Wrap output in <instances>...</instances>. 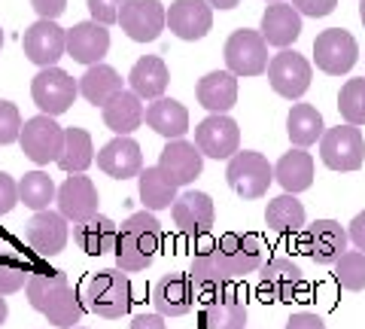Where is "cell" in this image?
Returning a JSON list of instances; mask_svg holds the SVG:
<instances>
[{
  "label": "cell",
  "mask_w": 365,
  "mask_h": 329,
  "mask_svg": "<svg viewBox=\"0 0 365 329\" xmlns=\"http://www.w3.org/2000/svg\"><path fill=\"white\" fill-rule=\"evenodd\" d=\"M292 6L299 9V16L323 19V16H329V13H335L338 0H292Z\"/></svg>",
  "instance_id": "obj_44"
},
{
  "label": "cell",
  "mask_w": 365,
  "mask_h": 329,
  "mask_svg": "<svg viewBox=\"0 0 365 329\" xmlns=\"http://www.w3.org/2000/svg\"><path fill=\"white\" fill-rule=\"evenodd\" d=\"M265 223L271 226L274 232H283V235H292L304 226V204L295 198V196H277L274 201H268L265 208Z\"/></svg>",
  "instance_id": "obj_37"
},
{
  "label": "cell",
  "mask_w": 365,
  "mask_h": 329,
  "mask_svg": "<svg viewBox=\"0 0 365 329\" xmlns=\"http://www.w3.org/2000/svg\"><path fill=\"white\" fill-rule=\"evenodd\" d=\"M287 134L299 150L323 141V134H326L323 113H319L314 104H292L289 116H287Z\"/></svg>",
  "instance_id": "obj_33"
},
{
  "label": "cell",
  "mask_w": 365,
  "mask_h": 329,
  "mask_svg": "<svg viewBox=\"0 0 365 329\" xmlns=\"http://www.w3.org/2000/svg\"><path fill=\"white\" fill-rule=\"evenodd\" d=\"M25 296L34 311H40L46 320L61 329H76L79 317H83V302L73 293L64 271H31Z\"/></svg>",
  "instance_id": "obj_2"
},
{
  "label": "cell",
  "mask_w": 365,
  "mask_h": 329,
  "mask_svg": "<svg viewBox=\"0 0 365 329\" xmlns=\"http://www.w3.org/2000/svg\"><path fill=\"white\" fill-rule=\"evenodd\" d=\"M98 186L91 183V177H83V174H71L58 186V213L73 223V226H83L88 223L91 217H98Z\"/></svg>",
  "instance_id": "obj_15"
},
{
  "label": "cell",
  "mask_w": 365,
  "mask_h": 329,
  "mask_svg": "<svg viewBox=\"0 0 365 329\" xmlns=\"http://www.w3.org/2000/svg\"><path fill=\"white\" fill-rule=\"evenodd\" d=\"M347 238H350L353 244H356V250H362V253H365V211L353 217L350 229H347Z\"/></svg>",
  "instance_id": "obj_48"
},
{
  "label": "cell",
  "mask_w": 365,
  "mask_h": 329,
  "mask_svg": "<svg viewBox=\"0 0 365 329\" xmlns=\"http://www.w3.org/2000/svg\"><path fill=\"white\" fill-rule=\"evenodd\" d=\"M210 6H216V9H235L241 0H207Z\"/></svg>",
  "instance_id": "obj_50"
},
{
  "label": "cell",
  "mask_w": 365,
  "mask_h": 329,
  "mask_svg": "<svg viewBox=\"0 0 365 329\" xmlns=\"http://www.w3.org/2000/svg\"><path fill=\"white\" fill-rule=\"evenodd\" d=\"M347 229H341V223L335 220H317L304 229L302 235V253L311 256L317 265H335L341 256L347 253Z\"/></svg>",
  "instance_id": "obj_13"
},
{
  "label": "cell",
  "mask_w": 365,
  "mask_h": 329,
  "mask_svg": "<svg viewBox=\"0 0 365 329\" xmlns=\"http://www.w3.org/2000/svg\"><path fill=\"white\" fill-rule=\"evenodd\" d=\"M6 314H9V308H6V299H4V296H0V326H4V323H6Z\"/></svg>",
  "instance_id": "obj_51"
},
{
  "label": "cell",
  "mask_w": 365,
  "mask_h": 329,
  "mask_svg": "<svg viewBox=\"0 0 365 329\" xmlns=\"http://www.w3.org/2000/svg\"><path fill=\"white\" fill-rule=\"evenodd\" d=\"M21 153H25L34 165H49L58 162L64 153V128L52 116H34L21 126Z\"/></svg>",
  "instance_id": "obj_8"
},
{
  "label": "cell",
  "mask_w": 365,
  "mask_h": 329,
  "mask_svg": "<svg viewBox=\"0 0 365 329\" xmlns=\"http://www.w3.org/2000/svg\"><path fill=\"white\" fill-rule=\"evenodd\" d=\"M98 168L116 180H128L143 171V156L140 146L131 138H113L104 150L98 153Z\"/></svg>",
  "instance_id": "obj_26"
},
{
  "label": "cell",
  "mask_w": 365,
  "mask_h": 329,
  "mask_svg": "<svg viewBox=\"0 0 365 329\" xmlns=\"http://www.w3.org/2000/svg\"><path fill=\"white\" fill-rule=\"evenodd\" d=\"M225 64L235 76H259L268 71V43L259 31L241 28L225 40Z\"/></svg>",
  "instance_id": "obj_11"
},
{
  "label": "cell",
  "mask_w": 365,
  "mask_h": 329,
  "mask_svg": "<svg viewBox=\"0 0 365 329\" xmlns=\"http://www.w3.org/2000/svg\"><path fill=\"white\" fill-rule=\"evenodd\" d=\"M259 34L268 46H277V49H287L289 43H295L302 37V16L292 4H271L265 13H262V25Z\"/></svg>",
  "instance_id": "obj_22"
},
{
  "label": "cell",
  "mask_w": 365,
  "mask_h": 329,
  "mask_svg": "<svg viewBox=\"0 0 365 329\" xmlns=\"http://www.w3.org/2000/svg\"><path fill=\"white\" fill-rule=\"evenodd\" d=\"M83 302L88 311L107 320H119L131 308V283L119 268H104L88 275L83 283Z\"/></svg>",
  "instance_id": "obj_4"
},
{
  "label": "cell",
  "mask_w": 365,
  "mask_h": 329,
  "mask_svg": "<svg viewBox=\"0 0 365 329\" xmlns=\"http://www.w3.org/2000/svg\"><path fill=\"white\" fill-rule=\"evenodd\" d=\"M131 329H168V326H165V317L162 314H140L131 323Z\"/></svg>",
  "instance_id": "obj_49"
},
{
  "label": "cell",
  "mask_w": 365,
  "mask_h": 329,
  "mask_svg": "<svg viewBox=\"0 0 365 329\" xmlns=\"http://www.w3.org/2000/svg\"><path fill=\"white\" fill-rule=\"evenodd\" d=\"M146 126L168 141H182L189 131V110L174 98H158L146 107Z\"/></svg>",
  "instance_id": "obj_30"
},
{
  "label": "cell",
  "mask_w": 365,
  "mask_h": 329,
  "mask_svg": "<svg viewBox=\"0 0 365 329\" xmlns=\"http://www.w3.org/2000/svg\"><path fill=\"white\" fill-rule=\"evenodd\" d=\"M195 146L201 150V156L232 158L235 153H241V128L225 113L222 116H207L195 128Z\"/></svg>",
  "instance_id": "obj_16"
},
{
  "label": "cell",
  "mask_w": 365,
  "mask_h": 329,
  "mask_svg": "<svg viewBox=\"0 0 365 329\" xmlns=\"http://www.w3.org/2000/svg\"><path fill=\"white\" fill-rule=\"evenodd\" d=\"M359 19H362V25H365V0H359Z\"/></svg>",
  "instance_id": "obj_52"
},
{
  "label": "cell",
  "mask_w": 365,
  "mask_h": 329,
  "mask_svg": "<svg viewBox=\"0 0 365 329\" xmlns=\"http://www.w3.org/2000/svg\"><path fill=\"white\" fill-rule=\"evenodd\" d=\"M335 280L350 293L365 290V253L362 250H347L335 263Z\"/></svg>",
  "instance_id": "obj_40"
},
{
  "label": "cell",
  "mask_w": 365,
  "mask_h": 329,
  "mask_svg": "<svg viewBox=\"0 0 365 329\" xmlns=\"http://www.w3.org/2000/svg\"><path fill=\"white\" fill-rule=\"evenodd\" d=\"M225 180L241 198H262L274 183V168L262 153L256 150H241L228 158Z\"/></svg>",
  "instance_id": "obj_5"
},
{
  "label": "cell",
  "mask_w": 365,
  "mask_h": 329,
  "mask_svg": "<svg viewBox=\"0 0 365 329\" xmlns=\"http://www.w3.org/2000/svg\"><path fill=\"white\" fill-rule=\"evenodd\" d=\"M338 113L344 126H365V76L347 79L338 92Z\"/></svg>",
  "instance_id": "obj_39"
},
{
  "label": "cell",
  "mask_w": 365,
  "mask_h": 329,
  "mask_svg": "<svg viewBox=\"0 0 365 329\" xmlns=\"http://www.w3.org/2000/svg\"><path fill=\"white\" fill-rule=\"evenodd\" d=\"M128 83H131V92L137 98H150V101H158L165 95V88L170 83V74H168V64L158 59V55H143L137 59L131 74H128Z\"/></svg>",
  "instance_id": "obj_28"
},
{
  "label": "cell",
  "mask_w": 365,
  "mask_h": 329,
  "mask_svg": "<svg viewBox=\"0 0 365 329\" xmlns=\"http://www.w3.org/2000/svg\"><path fill=\"white\" fill-rule=\"evenodd\" d=\"M76 329H83V326H76Z\"/></svg>",
  "instance_id": "obj_54"
},
{
  "label": "cell",
  "mask_w": 365,
  "mask_h": 329,
  "mask_svg": "<svg viewBox=\"0 0 365 329\" xmlns=\"http://www.w3.org/2000/svg\"><path fill=\"white\" fill-rule=\"evenodd\" d=\"M311 76H314L311 61L295 49H283L268 61V83L274 92L287 101H299L311 88Z\"/></svg>",
  "instance_id": "obj_10"
},
{
  "label": "cell",
  "mask_w": 365,
  "mask_h": 329,
  "mask_svg": "<svg viewBox=\"0 0 365 329\" xmlns=\"http://www.w3.org/2000/svg\"><path fill=\"white\" fill-rule=\"evenodd\" d=\"M287 329H326L323 317L311 314V311H302V314H292L287 320Z\"/></svg>",
  "instance_id": "obj_47"
},
{
  "label": "cell",
  "mask_w": 365,
  "mask_h": 329,
  "mask_svg": "<svg viewBox=\"0 0 365 329\" xmlns=\"http://www.w3.org/2000/svg\"><path fill=\"white\" fill-rule=\"evenodd\" d=\"M274 180L287 189V196H299V192L311 189V183H314V158H311V153L299 150V146L289 150V153H283L280 162L274 165Z\"/></svg>",
  "instance_id": "obj_31"
},
{
  "label": "cell",
  "mask_w": 365,
  "mask_h": 329,
  "mask_svg": "<svg viewBox=\"0 0 365 329\" xmlns=\"http://www.w3.org/2000/svg\"><path fill=\"white\" fill-rule=\"evenodd\" d=\"M116 238H119V229L110 217H91L88 223H83L76 229V244L83 247L88 256L110 253L113 247H116Z\"/></svg>",
  "instance_id": "obj_35"
},
{
  "label": "cell",
  "mask_w": 365,
  "mask_h": 329,
  "mask_svg": "<svg viewBox=\"0 0 365 329\" xmlns=\"http://www.w3.org/2000/svg\"><path fill=\"white\" fill-rule=\"evenodd\" d=\"M204 329H244L247 326V302L235 290H222L201 311Z\"/></svg>",
  "instance_id": "obj_29"
},
{
  "label": "cell",
  "mask_w": 365,
  "mask_h": 329,
  "mask_svg": "<svg viewBox=\"0 0 365 329\" xmlns=\"http://www.w3.org/2000/svg\"><path fill=\"white\" fill-rule=\"evenodd\" d=\"M119 25L134 43H153L168 28V9L162 6V0H128Z\"/></svg>",
  "instance_id": "obj_14"
},
{
  "label": "cell",
  "mask_w": 365,
  "mask_h": 329,
  "mask_svg": "<svg viewBox=\"0 0 365 329\" xmlns=\"http://www.w3.org/2000/svg\"><path fill=\"white\" fill-rule=\"evenodd\" d=\"M88 4V13H91V21H98V25H116L122 19V9L128 0H86Z\"/></svg>",
  "instance_id": "obj_43"
},
{
  "label": "cell",
  "mask_w": 365,
  "mask_h": 329,
  "mask_svg": "<svg viewBox=\"0 0 365 329\" xmlns=\"http://www.w3.org/2000/svg\"><path fill=\"white\" fill-rule=\"evenodd\" d=\"M31 271L16 259H0V296H13L21 287H28Z\"/></svg>",
  "instance_id": "obj_41"
},
{
  "label": "cell",
  "mask_w": 365,
  "mask_h": 329,
  "mask_svg": "<svg viewBox=\"0 0 365 329\" xmlns=\"http://www.w3.org/2000/svg\"><path fill=\"white\" fill-rule=\"evenodd\" d=\"M274 4H277V0H274Z\"/></svg>",
  "instance_id": "obj_55"
},
{
  "label": "cell",
  "mask_w": 365,
  "mask_h": 329,
  "mask_svg": "<svg viewBox=\"0 0 365 329\" xmlns=\"http://www.w3.org/2000/svg\"><path fill=\"white\" fill-rule=\"evenodd\" d=\"M314 61L323 74L329 76H341L350 74L353 64L359 61V46L356 37L344 28H329L323 34H317L314 40Z\"/></svg>",
  "instance_id": "obj_7"
},
{
  "label": "cell",
  "mask_w": 365,
  "mask_h": 329,
  "mask_svg": "<svg viewBox=\"0 0 365 329\" xmlns=\"http://www.w3.org/2000/svg\"><path fill=\"white\" fill-rule=\"evenodd\" d=\"M0 46H4V28H0Z\"/></svg>",
  "instance_id": "obj_53"
},
{
  "label": "cell",
  "mask_w": 365,
  "mask_h": 329,
  "mask_svg": "<svg viewBox=\"0 0 365 329\" xmlns=\"http://www.w3.org/2000/svg\"><path fill=\"white\" fill-rule=\"evenodd\" d=\"M19 204V183L6 171H0V217Z\"/></svg>",
  "instance_id": "obj_45"
},
{
  "label": "cell",
  "mask_w": 365,
  "mask_h": 329,
  "mask_svg": "<svg viewBox=\"0 0 365 329\" xmlns=\"http://www.w3.org/2000/svg\"><path fill=\"white\" fill-rule=\"evenodd\" d=\"M31 6H34V13H37L40 19L55 21L67 9V0H31Z\"/></svg>",
  "instance_id": "obj_46"
},
{
  "label": "cell",
  "mask_w": 365,
  "mask_h": 329,
  "mask_svg": "<svg viewBox=\"0 0 365 329\" xmlns=\"http://www.w3.org/2000/svg\"><path fill=\"white\" fill-rule=\"evenodd\" d=\"M319 158L332 171H356L365 162V138L356 126L329 128L319 141Z\"/></svg>",
  "instance_id": "obj_9"
},
{
  "label": "cell",
  "mask_w": 365,
  "mask_h": 329,
  "mask_svg": "<svg viewBox=\"0 0 365 329\" xmlns=\"http://www.w3.org/2000/svg\"><path fill=\"white\" fill-rule=\"evenodd\" d=\"M153 305L162 317H182L195 305V287H192L189 275L170 271L153 283Z\"/></svg>",
  "instance_id": "obj_19"
},
{
  "label": "cell",
  "mask_w": 365,
  "mask_h": 329,
  "mask_svg": "<svg viewBox=\"0 0 365 329\" xmlns=\"http://www.w3.org/2000/svg\"><path fill=\"white\" fill-rule=\"evenodd\" d=\"M259 290L268 302H299L304 293V275L292 259L274 256L259 268Z\"/></svg>",
  "instance_id": "obj_12"
},
{
  "label": "cell",
  "mask_w": 365,
  "mask_h": 329,
  "mask_svg": "<svg viewBox=\"0 0 365 329\" xmlns=\"http://www.w3.org/2000/svg\"><path fill=\"white\" fill-rule=\"evenodd\" d=\"M174 223L182 235H204L213 226L216 220V208H213V198L207 192H198V189H189L174 201Z\"/></svg>",
  "instance_id": "obj_20"
},
{
  "label": "cell",
  "mask_w": 365,
  "mask_h": 329,
  "mask_svg": "<svg viewBox=\"0 0 365 329\" xmlns=\"http://www.w3.org/2000/svg\"><path fill=\"white\" fill-rule=\"evenodd\" d=\"M110 49V31L98 21H79L67 31V55L79 64L95 67Z\"/></svg>",
  "instance_id": "obj_21"
},
{
  "label": "cell",
  "mask_w": 365,
  "mask_h": 329,
  "mask_svg": "<svg viewBox=\"0 0 365 329\" xmlns=\"http://www.w3.org/2000/svg\"><path fill=\"white\" fill-rule=\"evenodd\" d=\"M158 168H162L177 186H189L192 180L201 174L204 156H201L198 146L189 143V141H168L162 156H158Z\"/></svg>",
  "instance_id": "obj_24"
},
{
  "label": "cell",
  "mask_w": 365,
  "mask_h": 329,
  "mask_svg": "<svg viewBox=\"0 0 365 329\" xmlns=\"http://www.w3.org/2000/svg\"><path fill=\"white\" fill-rule=\"evenodd\" d=\"M195 95L198 104L210 110V116H222L237 104V76L228 71H210L198 79Z\"/></svg>",
  "instance_id": "obj_25"
},
{
  "label": "cell",
  "mask_w": 365,
  "mask_h": 329,
  "mask_svg": "<svg viewBox=\"0 0 365 329\" xmlns=\"http://www.w3.org/2000/svg\"><path fill=\"white\" fill-rule=\"evenodd\" d=\"M95 158V146H91V134L86 128H64V153L58 158V168L67 174H83Z\"/></svg>",
  "instance_id": "obj_36"
},
{
  "label": "cell",
  "mask_w": 365,
  "mask_h": 329,
  "mask_svg": "<svg viewBox=\"0 0 365 329\" xmlns=\"http://www.w3.org/2000/svg\"><path fill=\"white\" fill-rule=\"evenodd\" d=\"M101 113H104L107 128L116 134V138H128V134L134 128H140V122L146 119V110L140 104V98H137L131 88H122L116 98H110L107 104L101 107Z\"/></svg>",
  "instance_id": "obj_27"
},
{
  "label": "cell",
  "mask_w": 365,
  "mask_h": 329,
  "mask_svg": "<svg viewBox=\"0 0 365 329\" xmlns=\"http://www.w3.org/2000/svg\"><path fill=\"white\" fill-rule=\"evenodd\" d=\"M21 138V116L19 107L9 104V101H0V146L13 143Z\"/></svg>",
  "instance_id": "obj_42"
},
{
  "label": "cell",
  "mask_w": 365,
  "mask_h": 329,
  "mask_svg": "<svg viewBox=\"0 0 365 329\" xmlns=\"http://www.w3.org/2000/svg\"><path fill=\"white\" fill-rule=\"evenodd\" d=\"M31 95H34V104L40 107L43 116L55 119V116H61V113L71 110V104L79 95V83L67 76L61 67H43L31 83Z\"/></svg>",
  "instance_id": "obj_6"
},
{
  "label": "cell",
  "mask_w": 365,
  "mask_h": 329,
  "mask_svg": "<svg viewBox=\"0 0 365 329\" xmlns=\"http://www.w3.org/2000/svg\"><path fill=\"white\" fill-rule=\"evenodd\" d=\"M122 92V76L113 71L110 64H95L88 67V71L83 74V79H79V95H83L88 104H101L104 107L110 98H116Z\"/></svg>",
  "instance_id": "obj_34"
},
{
  "label": "cell",
  "mask_w": 365,
  "mask_h": 329,
  "mask_svg": "<svg viewBox=\"0 0 365 329\" xmlns=\"http://www.w3.org/2000/svg\"><path fill=\"white\" fill-rule=\"evenodd\" d=\"M58 198V189H55V180L43 171H28L19 180V201L31 208L34 213L49 211V204Z\"/></svg>",
  "instance_id": "obj_38"
},
{
  "label": "cell",
  "mask_w": 365,
  "mask_h": 329,
  "mask_svg": "<svg viewBox=\"0 0 365 329\" xmlns=\"http://www.w3.org/2000/svg\"><path fill=\"white\" fill-rule=\"evenodd\" d=\"M162 247V226L150 211H137L122 223L116 238V265L119 271H143Z\"/></svg>",
  "instance_id": "obj_3"
},
{
  "label": "cell",
  "mask_w": 365,
  "mask_h": 329,
  "mask_svg": "<svg viewBox=\"0 0 365 329\" xmlns=\"http://www.w3.org/2000/svg\"><path fill=\"white\" fill-rule=\"evenodd\" d=\"M213 25V6L207 0H174L168 6V31L180 40L195 43L207 37Z\"/></svg>",
  "instance_id": "obj_17"
},
{
  "label": "cell",
  "mask_w": 365,
  "mask_h": 329,
  "mask_svg": "<svg viewBox=\"0 0 365 329\" xmlns=\"http://www.w3.org/2000/svg\"><path fill=\"white\" fill-rule=\"evenodd\" d=\"M25 235L31 250H37L40 256H58L67 244V220L58 211H40L31 217Z\"/></svg>",
  "instance_id": "obj_23"
},
{
  "label": "cell",
  "mask_w": 365,
  "mask_h": 329,
  "mask_svg": "<svg viewBox=\"0 0 365 329\" xmlns=\"http://www.w3.org/2000/svg\"><path fill=\"white\" fill-rule=\"evenodd\" d=\"M137 186H140V201H143V211H168L174 208L177 201V183L170 180L162 168H143L140 174H137Z\"/></svg>",
  "instance_id": "obj_32"
},
{
  "label": "cell",
  "mask_w": 365,
  "mask_h": 329,
  "mask_svg": "<svg viewBox=\"0 0 365 329\" xmlns=\"http://www.w3.org/2000/svg\"><path fill=\"white\" fill-rule=\"evenodd\" d=\"M262 265H265V247L256 235L225 232L213 247L192 256L189 278L198 296L213 299L228 283H235L244 275H253Z\"/></svg>",
  "instance_id": "obj_1"
},
{
  "label": "cell",
  "mask_w": 365,
  "mask_h": 329,
  "mask_svg": "<svg viewBox=\"0 0 365 329\" xmlns=\"http://www.w3.org/2000/svg\"><path fill=\"white\" fill-rule=\"evenodd\" d=\"M25 55L43 71V67H55V61L67 52V31H61L55 21H34V25L25 31Z\"/></svg>",
  "instance_id": "obj_18"
}]
</instances>
